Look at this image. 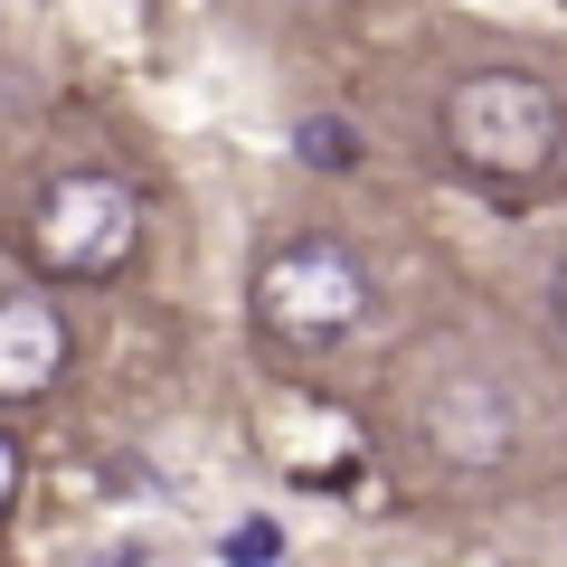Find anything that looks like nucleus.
<instances>
[{
    "label": "nucleus",
    "mask_w": 567,
    "mask_h": 567,
    "mask_svg": "<svg viewBox=\"0 0 567 567\" xmlns=\"http://www.w3.org/2000/svg\"><path fill=\"white\" fill-rule=\"evenodd\" d=\"M435 123H445V152L473 171V181H492V189L539 181V171L558 162V142H567L558 95H548L539 76H520V66H483V76H464Z\"/></svg>",
    "instance_id": "obj_1"
},
{
    "label": "nucleus",
    "mask_w": 567,
    "mask_h": 567,
    "mask_svg": "<svg viewBox=\"0 0 567 567\" xmlns=\"http://www.w3.org/2000/svg\"><path fill=\"white\" fill-rule=\"evenodd\" d=\"M142 246V199L114 171H66L29 208V265L58 284H114Z\"/></svg>",
    "instance_id": "obj_2"
},
{
    "label": "nucleus",
    "mask_w": 567,
    "mask_h": 567,
    "mask_svg": "<svg viewBox=\"0 0 567 567\" xmlns=\"http://www.w3.org/2000/svg\"><path fill=\"white\" fill-rule=\"evenodd\" d=\"M360 312H369V265L350 256L341 237H284L275 256L256 265V322L275 331L284 350L350 341Z\"/></svg>",
    "instance_id": "obj_3"
},
{
    "label": "nucleus",
    "mask_w": 567,
    "mask_h": 567,
    "mask_svg": "<svg viewBox=\"0 0 567 567\" xmlns=\"http://www.w3.org/2000/svg\"><path fill=\"white\" fill-rule=\"evenodd\" d=\"M66 350H76V331H66L58 293L20 284V293L0 303V406H39L48 388H58Z\"/></svg>",
    "instance_id": "obj_4"
},
{
    "label": "nucleus",
    "mask_w": 567,
    "mask_h": 567,
    "mask_svg": "<svg viewBox=\"0 0 567 567\" xmlns=\"http://www.w3.org/2000/svg\"><path fill=\"white\" fill-rule=\"evenodd\" d=\"M425 425H435V445H445L454 464H502V454L520 445V416H511V398L492 379H454Z\"/></svg>",
    "instance_id": "obj_5"
},
{
    "label": "nucleus",
    "mask_w": 567,
    "mask_h": 567,
    "mask_svg": "<svg viewBox=\"0 0 567 567\" xmlns=\"http://www.w3.org/2000/svg\"><path fill=\"white\" fill-rule=\"evenodd\" d=\"M293 162H303V171H331V181L360 171V123H350V114H303V123H293Z\"/></svg>",
    "instance_id": "obj_6"
},
{
    "label": "nucleus",
    "mask_w": 567,
    "mask_h": 567,
    "mask_svg": "<svg viewBox=\"0 0 567 567\" xmlns=\"http://www.w3.org/2000/svg\"><path fill=\"white\" fill-rule=\"evenodd\" d=\"M218 558H246V567H265V558H284V529L265 520V511H246V520L218 539Z\"/></svg>",
    "instance_id": "obj_7"
},
{
    "label": "nucleus",
    "mask_w": 567,
    "mask_h": 567,
    "mask_svg": "<svg viewBox=\"0 0 567 567\" xmlns=\"http://www.w3.org/2000/svg\"><path fill=\"white\" fill-rule=\"evenodd\" d=\"M20 492H29V435H0V520L20 511Z\"/></svg>",
    "instance_id": "obj_8"
},
{
    "label": "nucleus",
    "mask_w": 567,
    "mask_h": 567,
    "mask_svg": "<svg viewBox=\"0 0 567 567\" xmlns=\"http://www.w3.org/2000/svg\"><path fill=\"white\" fill-rule=\"evenodd\" d=\"M548 312L567 322V256H558V275H548Z\"/></svg>",
    "instance_id": "obj_9"
}]
</instances>
